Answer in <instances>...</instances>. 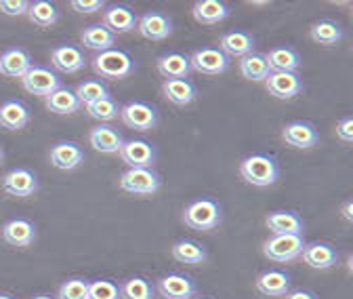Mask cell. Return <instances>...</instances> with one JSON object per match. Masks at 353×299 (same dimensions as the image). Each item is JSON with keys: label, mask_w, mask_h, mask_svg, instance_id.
<instances>
[{"label": "cell", "mask_w": 353, "mask_h": 299, "mask_svg": "<svg viewBox=\"0 0 353 299\" xmlns=\"http://www.w3.org/2000/svg\"><path fill=\"white\" fill-rule=\"evenodd\" d=\"M51 61L55 66V70L63 72V74H76L86 66V57L84 53L74 47V45H59L51 51Z\"/></svg>", "instance_id": "obj_22"}, {"label": "cell", "mask_w": 353, "mask_h": 299, "mask_svg": "<svg viewBox=\"0 0 353 299\" xmlns=\"http://www.w3.org/2000/svg\"><path fill=\"white\" fill-rule=\"evenodd\" d=\"M88 299H120V287L114 280H88Z\"/></svg>", "instance_id": "obj_39"}, {"label": "cell", "mask_w": 353, "mask_h": 299, "mask_svg": "<svg viewBox=\"0 0 353 299\" xmlns=\"http://www.w3.org/2000/svg\"><path fill=\"white\" fill-rule=\"evenodd\" d=\"M219 49L223 51L230 59L232 57H246L250 53H254V38L248 34V32H242V30H232V32H225L219 40Z\"/></svg>", "instance_id": "obj_19"}, {"label": "cell", "mask_w": 353, "mask_h": 299, "mask_svg": "<svg viewBox=\"0 0 353 299\" xmlns=\"http://www.w3.org/2000/svg\"><path fill=\"white\" fill-rule=\"evenodd\" d=\"M32 66V55L21 47H13L0 55V74L9 78H23Z\"/></svg>", "instance_id": "obj_21"}, {"label": "cell", "mask_w": 353, "mask_h": 299, "mask_svg": "<svg viewBox=\"0 0 353 299\" xmlns=\"http://www.w3.org/2000/svg\"><path fill=\"white\" fill-rule=\"evenodd\" d=\"M240 175L250 186L268 188L278 182L280 164L272 154H250L240 162Z\"/></svg>", "instance_id": "obj_1"}, {"label": "cell", "mask_w": 353, "mask_h": 299, "mask_svg": "<svg viewBox=\"0 0 353 299\" xmlns=\"http://www.w3.org/2000/svg\"><path fill=\"white\" fill-rule=\"evenodd\" d=\"M238 68H240L242 78L252 80V82H265L268 76L272 74L268 59H265V55H261V53H250V55L242 57Z\"/></svg>", "instance_id": "obj_33"}, {"label": "cell", "mask_w": 353, "mask_h": 299, "mask_svg": "<svg viewBox=\"0 0 353 299\" xmlns=\"http://www.w3.org/2000/svg\"><path fill=\"white\" fill-rule=\"evenodd\" d=\"M223 215H221V206L219 202L210 200V198H198L194 202H190L183 211V222L188 228L192 230H200V232H208L214 230Z\"/></svg>", "instance_id": "obj_3"}, {"label": "cell", "mask_w": 353, "mask_h": 299, "mask_svg": "<svg viewBox=\"0 0 353 299\" xmlns=\"http://www.w3.org/2000/svg\"><path fill=\"white\" fill-rule=\"evenodd\" d=\"M309 36H312L314 42L318 45H326V47H332L336 42L343 38V28L339 21H332V19H320L312 26L309 30Z\"/></svg>", "instance_id": "obj_35"}, {"label": "cell", "mask_w": 353, "mask_h": 299, "mask_svg": "<svg viewBox=\"0 0 353 299\" xmlns=\"http://www.w3.org/2000/svg\"><path fill=\"white\" fill-rule=\"evenodd\" d=\"M86 112H88V116H91V118L101 120V122H110V120H116L120 116V108H118V104L112 97L86 106Z\"/></svg>", "instance_id": "obj_38"}, {"label": "cell", "mask_w": 353, "mask_h": 299, "mask_svg": "<svg viewBox=\"0 0 353 299\" xmlns=\"http://www.w3.org/2000/svg\"><path fill=\"white\" fill-rule=\"evenodd\" d=\"M137 30L148 40H164L172 34V19L160 11H148L139 17Z\"/></svg>", "instance_id": "obj_17"}, {"label": "cell", "mask_w": 353, "mask_h": 299, "mask_svg": "<svg viewBox=\"0 0 353 299\" xmlns=\"http://www.w3.org/2000/svg\"><path fill=\"white\" fill-rule=\"evenodd\" d=\"M82 42H84V47L93 49L97 53H103L108 49H114V45H116V34H112L103 23H93V26L84 28Z\"/></svg>", "instance_id": "obj_31"}, {"label": "cell", "mask_w": 353, "mask_h": 299, "mask_svg": "<svg viewBox=\"0 0 353 299\" xmlns=\"http://www.w3.org/2000/svg\"><path fill=\"white\" fill-rule=\"evenodd\" d=\"M57 299H88V280L86 278H68L59 287Z\"/></svg>", "instance_id": "obj_40"}, {"label": "cell", "mask_w": 353, "mask_h": 299, "mask_svg": "<svg viewBox=\"0 0 353 299\" xmlns=\"http://www.w3.org/2000/svg\"><path fill=\"white\" fill-rule=\"evenodd\" d=\"M23 89L32 95H40V97H49L51 93H55L57 89H61V78L57 72H53L51 68L44 66H32L28 70V74L21 78Z\"/></svg>", "instance_id": "obj_6"}, {"label": "cell", "mask_w": 353, "mask_h": 299, "mask_svg": "<svg viewBox=\"0 0 353 299\" xmlns=\"http://www.w3.org/2000/svg\"><path fill=\"white\" fill-rule=\"evenodd\" d=\"M3 238L13 247H30L36 240V226L23 218L9 220L3 226Z\"/></svg>", "instance_id": "obj_26"}, {"label": "cell", "mask_w": 353, "mask_h": 299, "mask_svg": "<svg viewBox=\"0 0 353 299\" xmlns=\"http://www.w3.org/2000/svg\"><path fill=\"white\" fill-rule=\"evenodd\" d=\"M156 289L141 276H130L120 284V299H156Z\"/></svg>", "instance_id": "obj_36"}, {"label": "cell", "mask_w": 353, "mask_h": 299, "mask_svg": "<svg viewBox=\"0 0 353 299\" xmlns=\"http://www.w3.org/2000/svg\"><path fill=\"white\" fill-rule=\"evenodd\" d=\"M265 226L272 230V234H290V236H303L305 234V222L294 211H274L265 220Z\"/></svg>", "instance_id": "obj_18"}, {"label": "cell", "mask_w": 353, "mask_h": 299, "mask_svg": "<svg viewBox=\"0 0 353 299\" xmlns=\"http://www.w3.org/2000/svg\"><path fill=\"white\" fill-rule=\"evenodd\" d=\"M51 162L61 171H72L84 162V150L76 142H59L51 148Z\"/></svg>", "instance_id": "obj_25"}, {"label": "cell", "mask_w": 353, "mask_h": 299, "mask_svg": "<svg viewBox=\"0 0 353 299\" xmlns=\"http://www.w3.org/2000/svg\"><path fill=\"white\" fill-rule=\"evenodd\" d=\"M70 7L76 13H97L101 9H105V3L103 0H72Z\"/></svg>", "instance_id": "obj_42"}, {"label": "cell", "mask_w": 353, "mask_h": 299, "mask_svg": "<svg viewBox=\"0 0 353 299\" xmlns=\"http://www.w3.org/2000/svg\"><path fill=\"white\" fill-rule=\"evenodd\" d=\"M232 9L223 3V0H198L192 9V15L202 26H214L219 21L228 19Z\"/></svg>", "instance_id": "obj_24"}, {"label": "cell", "mask_w": 353, "mask_h": 299, "mask_svg": "<svg viewBox=\"0 0 353 299\" xmlns=\"http://www.w3.org/2000/svg\"><path fill=\"white\" fill-rule=\"evenodd\" d=\"M158 72L166 78V80H181L188 78L192 72V61L190 55L183 53H166L158 59Z\"/></svg>", "instance_id": "obj_27"}, {"label": "cell", "mask_w": 353, "mask_h": 299, "mask_svg": "<svg viewBox=\"0 0 353 299\" xmlns=\"http://www.w3.org/2000/svg\"><path fill=\"white\" fill-rule=\"evenodd\" d=\"M137 13L132 11L126 5H112L103 11V26L112 32V34H126L130 30L137 28Z\"/></svg>", "instance_id": "obj_16"}, {"label": "cell", "mask_w": 353, "mask_h": 299, "mask_svg": "<svg viewBox=\"0 0 353 299\" xmlns=\"http://www.w3.org/2000/svg\"><path fill=\"white\" fill-rule=\"evenodd\" d=\"M303 262L309 266V268H316V270H328L336 264L339 260V253L332 244L328 242H309L303 247V253H301Z\"/></svg>", "instance_id": "obj_15"}, {"label": "cell", "mask_w": 353, "mask_h": 299, "mask_svg": "<svg viewBox=\"0 0 353 299\" xmlns=\"http://www.w3.org/2000/svg\"><path fill=\"white\" fill-rule=\"evenodd\" d=\"M341 211H343V220H345L347 224H351V222H353V200H351V198L345 200Z\"/></svg>", "instance_id": "obj_45"}, {"label": "cell", "mask_w": 353, "mask_h": 299, "mask_svg": "<svg viewBox=\"0 0 353 299\" xmlns=\"http://www.w3.org/2000/svg\"><path fill=\"white\" fill-rule=\"evenodd\" d=\"M254 287L265 297H284L292 289V278L282 270H265L256 276Z\"/></svg>", "instance_id": "obj_14"}, {"label": "cell", "mask_w": 353, "mask_h": 299, "mask_svg": "<svg viewBox=\"0 0 353 299\" xmlns=\"http://www.w3.org/2000/svg\"><path fill=\"white\" fill-rule=\"evenodd\" d=\"M0 299H15V297H11V295H7V293H0Z\"/></svg>", "instance_id": "obj_47"}, {"label": "cell", "mask_w": 353, "mask_h": 299, "mask_svg": "<svg viewBox=\"0 0 353 299\" xmlns=\"http://www.w3.org/2000/svg\"><path fill=\"white\" fill-rule=\"evenodd\" d=\"M172 258L181 264H190V266H198V264H204L208 260V253L206 249L196 242V240H190V238H183V240H176L170 249Z\"/></svg>", "instance_id": "obj_29"}, {"label": "cell", "mask_w": 353, "mask_h": 299, "mask_svg": "<svg viewBox=\"0 0 353 299\" xmlns=\"http://www.w3.org/2000/svg\"><path fill=\"white\" fill-rule=\"evenodd\" d=\"M32 112L21 99H7L0 106V126L7 131H21L30 122Z\"/></svg>", "instance_id": "obj_20"}, {"label": "cell", "mask_w": 353, "mask_h": 299, "mask_svg": "<svg viewBox=\"0 0 353 299\" xmlns=\"http://www.w3.org/2000/svg\"><path fill=\"white\" fill-rule=\"evenodd\" d=\"M305 247L303 236H290V234H274L272 238L265 240L263 244V253L265 258L278 262V264H286L292 262L296 258H301Z\"/></svg>", "instance_id": "obj_4"}, {"label": "cell", "mask_w": 353, "mask_h": 299, "mask_svg": "<svg viewBox=\"0 0 353 299\" xmlns=\"http://www.w3.org/2000/svg\"><path fill=\"white\" fill-rule=\"evenodd\" d=\"M59 9L53 3H47V0H36V3H30L28 9V17L34 26L38 28H51L53 23L59 21Z\"/></svg>", "instance_id": "obj_34"}, {"label": "cell", "mask_w": 353, "mask_h": 299, "mask_svg": "<svg viewBox=\"0 0 353 299\" xmlns=\"http://www.w3.org/2000/svg\"><path fill=\"white\" fill-rule=\"evenodd\" d=\"M93 70L108 80H124L135 72V59L122 49H108L97 53L93 59Z\"/></svg>", "instance_id": "obj_2"}, {"label": "cell", "mask_w": 353, "mask_h": 299, "mask_svg": "<svg viewBox=\"0 0 353 299\" xmlns=\"http://www.w3.org/2000/svg\"><path fill=\"white\" fill-rule=\"evenodd\" d=\"M76 97L80 99L82 106H91L95 102L108 99L110 97V87L103 80H84L78 84Z\"/></svg>", "instance_id": "obj_37"}, {"label": "cell", "mask_w": 353, "mask_h": 299, "mask_svg": "<svg viewBox=\"0 0 353 299\" xmlns=\"http://www.w3.org/2000/svg\"><path fill=\"white\" fill-rule=\"evenodd\" d=\"M286 299H318L316 293L312 291H305V289H299V291H290L288 295H284Z\"/></svg>", "instance_id": "obj_44"}, {"label": "cell", "mask_w": 353, "mask_h": 299, "mask_svg": "<svg viewBox=\"0 0 353 299\" xmlns=\"http://www.w3.org/2000/svg\"><path fill=\"white\" fill-rule=\"evenodd\" d=\"M265 89L278 99H292L303 91V78L299 72H272L265 80Z\"/></svg>", "instance_id": "obj_12"}, {"label": "cell", "mask_w": 353, "mask_h": 299, "mask_svg": "<svg viewBox=\"0 0 353 299\" xmlns=\"http://www.w3.org/2000/svg\"><path fill=\"white\" fill-rule=\"evenodd\" d=\"M282 139L296 150H309V148H316L320 144V131L312 122L294 120V122H288L284 126Z\"/></svg>", "instance_id": "obj_11"}, {"label": "cell", "mask_w": 353, "mask_h": 299, "mask_svg": "<svg viewBox=\"0 0 353 299\" xmlns=\"http://www.w3.org/2000/svg\"><path fill=\"white\" fill-rule=\"evenodd\" d=\"M192 70L204 74V76H219L230 70V64L232 59L221 51V49H214V47H206V49H198L192 57Z\"/></svg>", "instance_id": "obj_8"}, {"label": "cell", "mask_w": 353, "mask_h": 299, "mask_svg": "<svg viewBox=\"0 0 353 299\" xmlns=\"http://www.w3.org/2000/svg\"><path fill=\"white\" fill-rule=\"evenodd\" d=\"M3 190L17 198H28L38 190V177L30 168H13L3 180Z\"/></svg>", "instance_id": "obj_13"}, {"label": "cell", "mask_w": 353, "mask_h": 299, "mask_svg": "<svg viewBox=\"0 0 353 299\" xmlns=\"http://www.w3.org/2000/svg\"><path fill=\"white\" fill-rule=\"evenodd\" d=\"M336 137L345 144H351L353 142V118H343L339 124H336Z\"/></svg>", "instance_id": "obj_43"}, {"label": "cell", "mask_w": 353, "mask_h": 299, "mask_svg": "<svg viewBox=\"0 0 353 299\" xmlns=\"http://www.w3.org/2000/svg\"><path fill=\"white\" fill-rule=\"evenodd\" d=\"M3 158H5V150H3V146H0V162H3Z\"/></svg>", "instance_id": "obj_48"}, {"label": "cell", "mask_w": 353, "mask_h": 299, "mask_svg": "<svg viewBox=\"0 0 353 299\" xmlns=\"http://www.w3.org/2000/svg\"><path fill=\"white\" fill-rule=\"evenodd\" d=\"M120 120L135 131H152L158 124V110L145 102H128L120 108Z\"/></svg>", "instance_id": "obj_7"}, {"label": "cell", "mask_w": 353, "mask_h": 299, "mask_svg": "<svg viewBox=\"0 0 353 299\" xmlns=\"http://www.w3.org/2000/svg\"><path fill=\"white\" fill-rule=\"evenodd\" d=\"M82 108L80 99L76 97V91H72L70 87H61L55 93H51L47 97V110L59 116H68L74 114Z\"/></svg>", "instance_id": "obj_32"}, {"label": "cell", "mask_w": 353, "mask_h": 299, "mask_svg": "<svg viewBox=\"0 0 353 299\" xmlns=\"http://www.w3.org/2000/svg\"><path fill=\"white\" fill-rule=\"evenodd\" d=\"M156 289L164 299H194L198 293V284L192 276L176 272L158 278Z\"/></svg>", "instance_id": "obj_9"}, {"label": "cell", "mask_w": 353, "mask_h": 299, "mask_svg": "<svg viewBox=\"0 0 353 299\" xmlns=\"http://www.w3.org/2000/svg\"><path fill=\"white\" fill-rule=\"evenodd\" d=\"M120 158L130 166V168H152L156 162V148L154 144L145 139H128L120 148Z\"/></svg>", "instance_id": "obj_10"}, {"label": "cell", "mask_w": 353, "mask_h": 299, "mask_svg": "<svg viewBox=\"0 0 353 299\" xmlns=\"http://www.w3.org/2000/svg\"><path fill=\"white\" fill-rule=\"evenodd\" d=\"M120 188L128 194H154L162 188V177L154 168H128L118 180Z\"/></svg>", "instance_id": "obj_5"}, {"label": "cell", "mask_w": 353, "mask_h": 299, "mask_svg": "<svg viewBox=\"0 0 353 299\" xmlns=\"http://www.w3.org/2000/svg\"><path fill=\"white\" fill-rule=\"evenodd\" d=\"M32 299H55V297H51V295H36V297H32Z\"/></svg>", "instance_id": "obj_46"}, {"label": "cell", "mask_w": 353, "mask_h": 299, "mask_svg": "<svg viewBox=\"0 0 353 299\" xmlns=\"http://www.w3.org/2000/svg\"><path fill=\"white\" fill-rule=\"evenodd\" d=\"M30 9L28 0H0V13L11 15V17H19L26 15Z\"/></svg>", "instance_id": "obj_41"}, {"label": "cell", "mask_w": 353, "mask_h": 299, "mask_svg": "<svg viewBox=\"0 0 353 299\" xmlns=\"http://www.w3.org/2000/svg\"><path fill=\"white\" fill-rule=\"evenodd\" d=\"M265 59L272 72H296L303 64L299 51L292 47H276L265 55Z\"/></svg>", "instance_id": "obj_30"}, {"label": "cell", "mask_w": 353, "mask_h": 299, "mask_svg": "<svg viewBox=\"0 0 353 299\" xmlns=\"http://www.w3.org/2000/svg\"><path fill=\"white\" fill-rule=\"evenodd\" d=\"M88 142H91V146L101 154H118L124 144L122 135L110 124L93 126L91 133H88Z\"/></svg>", "instance_id": "obj_23"}, {"label": "cell", "mask_w": 353, "mask_h": 299, "mask_svg": "<svg viewBox=\"0 0 353 299\" xmlns=\"http://www.w3.org/2000/svg\"><path fill=\"white\" fill-rule=\"evenodd\" d=\"M162 91H164V97L174 104V106H188L196 99L198 91H196V84L188 78H181V80H166L162 84Z\"/></svg>", "instance_id": "obj_28"}, {"label": "cell", "mask_w": 353, "mask_h": 299, "mask_svg": "<svg viewBox=\"0 0 353 299\" xmlns=\"http://www.w3.org/2000/svg\"><path fill=\"white\" fill-rule=\"evenodd\" d=\"M194 299H208V297H194Z\"/></svg>", "instance_id": "obj_49"}]
</instances>
